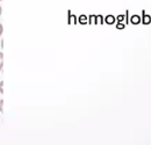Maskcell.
Segmentation results:
<instances>
[{
    "label": "cell",
    "mask_w": 151,
    "mask_h": 145,
    "mask_svg": "<svg viewBox=\"0 0 151 145\" xmlns=\"http://www.w3.org/2000/svg\"><path fill=\"white\" fill-rule=\"evenodd\" d=\"M141 23L143 24H150L151 23V15L147 14L145 11H142V18H141Z\"/></svg>",
    "instance_id": "cell-1"
},
{
    "label": "cell",
    "mask_w": 151,
    "mask_h": 145,
    "mask_svg": "<svg viewBox=\"0 0 151 145\" xmlns=\"http://www.w3.org/2000/svg\"><path fill=\"white\" fill-rule=\"evenodd\" d=\"M129 22H132V24H138V23H141V18H139V15H132L130 20H129Z\"/></svg>",
    "instance_id": "cell-3"
},
{
    "label": "cell",
    "mask_w": 151,
    "mask_h": 145,
    "mask_svg": "<svg viewBox=\"0 0 151 145\" xmlns=\"http://www.w3.org/2000/svg\"><path fill=\"white\" fill-rule=\"evenodd\" d=\"M2 67H4V54L0 52V71L2 70Z\"/></svg>",
    "instance_id": "cell-4"
},
{
    "label": "cell",
    "mask_w": 151,
    "mask_h": 145,
    "mask_svg": "<svg viewBox=\"0 0 151 145\" xmlns=\"http://www.w3.org/2000/svg\"><path fill=\"white\" fill-rule=\"evenodd\" d=\"M86 20H87V18H86V17H85V15H81V17H80V18H79V22H80V23H83V24H84V23H86Z\"/></svg>",
    "instance_id": "cell-5"
},
{
    "label": "cell",
    "mask_w": 151,
    "mask_h": 145,
    "mask_svg": "<svg viewBox=\"0 0 151 145\" xmlns=\"http://www.w3.org/2000/svg\"><path fill=\"white\" fill-rule=\"evenodd\" d=\"M1 13H2V8H1V6H0V15H1Z\"/></svg>",
    "instance_id": "cell-12"
},
{
    "label": "cell",
    "mask_w": 151,
    "mask_h": 145,
    "mask_svg": "<svg viewBox=\"0 0 151 145\" xmlns=\"http://www.w3.org/2000/svg\"><path fill=\"white\" fill-rule=\"evenodd\" d=\"M124 18H126V15H119V17H117V22H122V21H123V20H124Z\"/></svg>",
    "instance_id": "cell-7"
},
{
    "label": "cell",
    "mask_w": 151,
    "mask_h": 145,
    "mask_svg": "<svg viewBox=\"0 0 151 145\" xmlns=\"http://www.w3.org/2000/svg\"><path fill=\"white\" fill-rule=\"evenodd\" d=\"M128 15H129V11L126 12V23H127V24L129 23V17H128Z\"/></svg>",
    "instance_id": "cell-9"
},
{
    "label": "cell",
    "mask_w": 151,
    "mask_h": 145,
    "mask_svg": "<svg viewBox=\"0 0 151 145\" xmlns=\"http://www.w3.org/2000/svg\"><path fill=\"white\" fill-rule=\"evenodd\" d=\"M2 86H4V81H0V93H4V90H2Z\"/></svg>",
    "instance_id": "cell-10"
},
{
    "label": "cell",
    "mask_w": 151,
    "mask_h": 145,
    "mask_svg": "<svg viewBox=\"0 0 151 145\" xmlns=\"http://www.w3.org/2000/svg\"><path fill=\"white\" fill-rule=\"evenodd\" d=\"M2 32H4V27H2V24L0 23V36L2 35Z\"/></svg>",
    "instance_id": "cell-11"
},
{
    "label": "cell",
    "mask_w": 151,
    "mask_h": 145,
    "mask_svg": "<svg viewBox=\"0 0 151 145\" xmlns=\"http://www.w3.org/2000/svg\"><path fill=\"white\" fill-rule=\"evenodd\" d=\"M0 1H1V0H0Z\"/></svg>",
    "instance_id": "cell-13"
},
{
    "label": "cell",
    "mask_w": 151,
    "mask_h": 145,
    "mask_svg": "<svg viewBox=\"0 0 151 145\" xmlns=\"http://www.w3.org/2000/svg\"><path fill=\"white\" fill-rule=\"evenodd\" d=\"M0 113H4V100H0Z\"/></svg>",
    "instance_id": "cell-8"
},
{
    "label": "cell",
    "mask_w": 151,
    "mask_h": 145,
    "mask_svg": "<svg viewBox=\"0 0 151 145\" xmlns=\"http://www.w3.org/2000/svg\"><path fill=\"white\" fill-rule=\"evenodd\" d=\"M115 21H116V19H115V17H113V15H107V17L105 18V22H106L107 24H113V23H115Z\"/></svg>",
    "instance_id": "cell-2"
},
{
    "label": "cell",
    "mask_w": 151,
    "mask_h": 145,
    "mask_svg": "<svg viewBox=\"0 0 151 145\" xmlns=\"http://www.w3.org/2000/svg\"><path fill=\"white\" fill-rule=\"evenodd\" d=\"M126 27V24H123L122 22H117V24H116V28L117 29H123Z\"/></svg>",
    "instance_id": "cell-6"
}]
</instances>
